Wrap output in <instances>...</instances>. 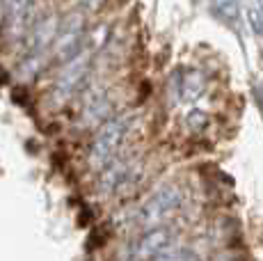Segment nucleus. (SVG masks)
Segmentation results:
<instances>
[{
  "instance_id": "f257e3e1",
  "label": "nucleus",
  "mask_w": 263,
  "mask_h": 261,
  "mask_svg": "<svg viewBox=\"0 0 263 261\" xmlns=\"http://www.w3.org/2000/svg\"><path fill=\"white\" fill-rule=\"evenodd\" d=\"M183 188L176 183H167L163 188H158L149 199L140 207L135 222L138 227H142L144 232L149 229H158V227H167V222L179 213V209L183 207Z\"/></svg>"
},
{
  "instance_id": "f03ea898",
  "label": "nucleus",
  "mask_w": 263,
  "mask_h": 261,
  "mask_svg": "<svg viewBox=\"0 0 263 261\" xmlns=\"http://www.w3.org/2000/svg\"><path fill=\"white\" fill-rule=\"evenodd\" d=\"M130 126H133V117L128 115H121V117H112L99 128V133L94 135V142L89 147V156H87V163L92 170H103L108 167L110 163L117 156L121 142L124 138L128 135Z\"/></svg>"
},
{
  "instance_id": "7ed1b4c3",
  "label": "nucleus",
  "mask_w": 263,
  "mask_h": 261,
  "mask_svg": "<svg viewBox=\"0 0 263 261\" xmlns=\"http://www.w3.org/2000/svg\"><path fill=\"white\" fill-rule=\"evenodd\" d=\"M92 69V51H80L76 58H71L69 62H64L62 71L58 73L50 89V101L53 105H64L69 103L76 94L80 92V87L87 80V73Z\"/></svg>"
},
{
  "instance_id": "20e7f679",
  "label": "nucleus",
  "mask_w": 263,
  "mask_h": 261,
  "mask_svg": "<svg viewBox=\"0 0 263 261\" xmlns=\"http://www.w3.org/2000/svg\"><path fill=\"white\" fill-rule=\"evenodd\" d=\"M140 181V170L138 163L133 158H115L108 167L101 170L99 174V183H96V190L101 195H117L124 193V190L133 188L135 183Z\"/></svg>"
},
{
  "instance_id": "39448f33",
  "label": "nucleus",
  "mask_w": 263,
  "mask_h": 261,
  "mask_svg": "<svg viewBox=\"0 0 263 261\" xmlns=\"http://www.w3.org/2000/svg\"><path fill=\"white\" fill-rule=\"evenodd\" d=\"M83 37H85V14L80 12H71L60 21V28H58V34H55V42H53V48L50 53L55 55L58 60H71L76 58L83 48Z\"/></svg>"
},
{
  "instance_id": "423d86ee",
  "label": "nucleus",
  "mask_w": 263,
  "mask_h": 261,
  "mask_svg": "<svg viewBox=\"0 0 263 261\" xmlns=\"http://www.w3.org/2000/svg\"><path fill=\"white\" fill-rule=\"evenodd\" d=\"M174 243V232L170 227L149 229L140 236L130 248V259L133 261H154L163 250H167Z\"/></svg>"
},
{
  "instance_id": "0eeeda50",
  "label": "nucleus",
  "mask_w": 263,
  "mask_h": 261,
  "mask_svg": "<svg viewBox=\"0 0 263 261\" xmlns=\"http://www.w3.org/2000/svg\"><path fill=\"white\" fill-rule=\"evenodd\" d=\"M5 5V21H7L9 37L14 42L28 37L30 32V18H32L34 0H3Z\"/></svg>"
},
{
  "instance_id": "6e6552de",
  "label": "nucleus",
  "mask_w": 263,
  "mask_h": 261,
  "mask_svg": "<svg viewBox=\"0 0 263 261\" xmlns=\"http://www.w3.org/2000/svg\"><path fill=\"white\" fill-rule=\"evenodd\" d=\"M58 28H60V21H58V16H53V14L42 16L37 23H32L28 37H25V39H28V44H30V53L46 55L50 48H53Z\"/></svg>"
},
{
  "instance_id": "1a4fd4ad",
  "label": "nucleus",
  "mask_w": 263,
  "mask_h": 261,
  "mask_svg": "<svg viewBox=\"0 0 263 261\" xmlns=\"http://www.w3.org/2000/svg\"><path fill=\"white\" fill-rule=\"evenodd\" d=\"M112 97H110L108 92H99L94 94L92 99L87 101V105L83 108V113H80V126L83 128H94V126H103L108 119H112L110 115H112Z\"/></svg>"
},
{
  "instance_id": "9d476101",
  "label": "nucleus",
  "mask_w": 263,
  "mask_h": 261,
  "mask_svg": "<svg viewBox=\"0 0 263 261\" xmlns=\"http://www.w3.org/2000/svg\"><path fill=\"white\" fill-rule=\"evenodd\" d=\"M154 261H204V259H201V254L197 252V250L188 248V245L172 243L170 248L163 250V252H160Z\"/></svg>"
},
{
  "instance_id": "9b49d317",
  "label": "nucleus",
  "mask_w": 263,
  "mask_h": 261,
  "mask_svg": "<svg viewBox=\"0 0 263 261\" xmlns=\"http://www.w3.org/2000/svg\"><path fill=\"white\" fill-rule=\"evenodd\" d=\"M44 64H46V55L28 53V58L18 64V78L21 80H34L39 73H42Z\"/></svg>"
},
{
  "instance_id": "f8f14e48",
  "label": "nucleus",
  "mask_w": 263,
  "mask_h": 261,
  "mask_svg": "<svg viewBox=\"0 0 263 261\" xmlns=\"http://www.w3.org/2000/svg\"><path fill=\"white\" fill-rule=\"evenodd\" d=\"M217 9L222 12V16H231V14H236V3L234 0H215Z\"/></svg>"
},
{
  "instance_id": "ddd939ff",
  "label": "nucleus",
  "mask_w": 263,
  "mask_h": 261,
  "mask_svg": "<svg viewBox=\"0 0 263 261\" xmlns=\"http://www.w3.org/2000/svg\"><path fill=\"white\" fill-rule=\"evenodd\" d=\"M105 0H83V14L85 12H96V9L103 5Z\"/></svg>"
},
{
  "instance_id": "4468645a",
  "label": "nucleus",
  "mask_w": 263,
  "mask_h": 261,
  "mask_svg": "<svg viewBox=\"0 0 263 261\" xmlns=\"http://www.w3.org/2000/svg\"><path fill=\"white\" fill-rule=\"evenodd\" d=\"M3 21H5V5H3V0H0V26H3Z\"/></svg>"
}]
</instances>
